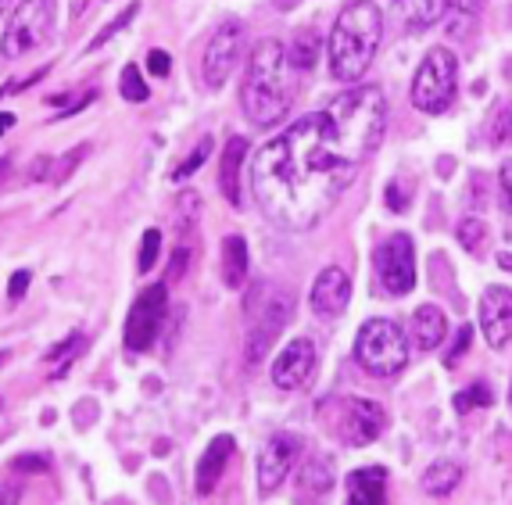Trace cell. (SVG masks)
<instances>
[{
  "mask_svg": "<svg viewBox=\"0 0 512 505\" xmlns=\"http://www.w3.org/2000/svg\"><path fill=\"white\" fill-rule=\"evenodd\" d=\"M387 129L380 86H351L323 112L258 147L251 187L265 219L287 233L319 226L337 208L359 169L376 155Z\"/></svg>",
  "mask_w": 512,
  "mask_h": 505,
  "instance_id": "1",
  "label": "cell"
},
{
  "mask_svg": "<svg viewBox=\"0 0 512 505\" xmlns=\"http://www.w3.org/2000/svg\"><path fill=\"white\" fill-rule=\"evenodd\" d=\"M301 90V72L280 40H262L251 51L248 76L240 83V108L258 129H269L287 119Z\"/></svg>",
  "mask_w": 512,
  "mask_h": 505,
  "instance_id": "2",
  "label": "cell"
},
{
  "mask_svg": "<svg viewBox=\"0 0 512 505\" xmlns=\"http://www.w3.org/2000/svg\"><path fill=\"white\" fill-rule=\"evenodd\" d=\"M380 40H384V11L376 8L373 0L344 4L330 29V47H326L333 79L359 83L380 51Z\"/></svg>",
  "mask_w": 512,
  "mask_h": 505,
  "instance_id": "3",
  "label": "cell"
},
{
  "mask_svg": "<svg viewBox=\"0 0 512 505\" xmlns=\"http://www.w3.org/2000/svg\"><path fill=\"white\" fill-rule=\"evenodd\" d=\"M355 359L376 380L398 377L405 362H409V341H405L402 326L391 323V319H369V323H362L359 337H355Z\"/></svg>",
  "mask_w": 512,
  "mask_h": 505,
  "instance_id": "4",
  "label": "cell"
},
{
  "mask_svg": "<svg viewBox=\"0 0 512 505\" xmlns=\"http://www.w3.org/2000/svg\"><path fill=\"white\" fill-rule=\"evenodd\" d=\"M455 86H459V58L448 47H430L412 76V104L419 112L441 115L452 108Z\"/></svg>",
  "mask_w": 512,
  "mask_h": 505,
  "instance_id": "5",
  "label": "cell"
},
{
  "mask_svg": "<svg viewBox=\"0 0 512 505\" xmlns=\"http://www.w3.org/2000/svg\"><path fill=\"white\" fill-rule=\"evenodd\" d=\"M373 273L380 291L391 294V298H405L416 287V248H412L409 233H391L376 244Z\"/></svg>",
  "mask_w": 512,
  "mask_h": 505,
  "instance_id": "6",
  "label": "cell"
},
{
  "mask_svg": "<svg viewBox=\"0 0 512 505\" xmlns=\"http://www.w3.org/2000/svg\"><path fill=\"white\" fill-rule=\"evenodd\" d=\"M54 29V4L51 0H26L22 8L11 15V22L0 33V54L4 58H22L36 51Z\"/></svg>",
  "mask_w": 512,
  "mask_h": 505,
  "instance_id": "7",
  "label": "cell"
},
{
  "mask_svg": "<svg viewBox=\"0 0 512 505\" xmlns=\"http://www.w3.org/2000/svg\"><path fill=\"white\" fill-rule=\"evenodd\" d=\"M294 319V298L291 294H273L269 301L258 305V312H248V362H262L269 355L280 334L287 330V323Z\"/></svg>",
  "mask_w": 512,
  "mask_h": 505,
  "instance_id": "8",
  "label": "cell"
},
{
  "mask_svg": "<svg viewBox=\"0 0 512 505\" xmlns=\"http://www.w3.org/2000/svg\"><path fill=\"white\" fill-rule=\"evenodd\" d=\"M165 312H169V287L165 283H154L133 301V309L126 316V348L129 351H147L158 337L165 323Z\"/></svg>",
  "mask_w": 512,
  "mask_h": 505,
  "instance_id": "9",
  "label": "cell"
},
{
  "mask_svg": "<svg viewBox=\"0 0 512 505\" xmlns=\"http://www.w3.org/2000/svg\"><path fill=\"white\" fill-rule=\"evenodd\" d=\"M333 427H337V437H341L344 445L351 448L373 445L387 430V412L384 405L369 402V398H344L341 416H337Z\"/></svg>",
  "mask_w": 512,
  "mask_h": 505,
  "instance_id": "10",
  "label": "cell"
},
{
  "mask_svg": "<svg viewBox=\"0 0 512 505\" xmlns=\"http://www.w3.org/2000/svg\"><path fill=\"white\" fill-rule=\"evenodd\" d=\"M240 54H244V26H240L237 18H230V22H222V26L215 29V36L205 47V61H201V69H205V83L208 86L226 83L230 72L237 69Z\"/></svg>",
  "mask_w": 512,
  "mask_h": 505,
  "instance_id": "11",
  "label": "cell"
},
{
  "mask_svg": "<svg viewBox=\"0 0 512 505\" xmlns=\"http://www.w3.org/2000/svg\"><path fill=\"white\" fill-rule=\"evenodd\" d=\"M301 455V437L298 434H273L265 441L262 455H258V491L262 495H273L280 488L287 473L294 470Z\"/></svg>",
  "mask_w": 512,
  "mask_h": 505,
  "instance_id": "12",
  "label": "cell"
},
{
  "mask_svg": "<svg viewBox=\"0 0 512 505\" xmlns=\"http://www.w3.org/2000/svg\"><path fill=\"white\" fill-rule=\"evenodd\" d=\"M316 344L308 341V337H294V341H287V348L276 355L273 362V384L280 387V391H298V387H305L308 380H312V373H316Z\"/></svg>",
  "mask_w": 512,
  "mask_h": 505,
  "instance_id": "13",
  "label": "cell"
},
{
  "mask_svg": "<svg viewBox=\"0 0 512 505\" xmlns=\"http://www.w3.org/2000/svg\"><path fill=\"white\" fill-rule=\"evenodd\" d=\"M480 330L491 348H505L512 341V291L509 287H487L480 298Z\"/></svg>",
  "mask_w": 512,
  "mask_h": 505,
  "instance_id": "14",
  "label": "cell"
},
{
  "mask_svg": "<svg viewBox=\"0 0 512 505\" xmlns=\"http://www.w3.org/2000/svg\"><path fill=\"white\" fill-rule=\"evenodd\" d=\"M308 301H312V312H316V316L337 319L351 301V276L337 266L323 269V273L316 276V283H312Z\"/></svg>",
  "mask_w": 512,
  "mask_h": 505,
  "instance_id": "15",
  "label": "cell"
},
{
  "mask_svg": "<svg viewBox=\"0 0 512 505\" xmlns=\"http://www.w3.org/2000/svg\"><path fill=\"white\" fill-rule=\"evenodd\" d=\"M233 448H237V441H233L230 434H215L212 441H208L205 455H201V463H197V477H194L197 495H212L215 484H219L222 473H226V466H230Z\"/></svg>",
  "mask_w": 512,
  "mask_h": 505,
  "instance_id": "16",
  "label": "cell"
},
{
  "mask_svg": "<svg viewBox=\"0 0 512 505\" xmlns=\"http://www.w3.org/2000/svg\"><path fill=\"white\" fill-rule=\"evenodd\" d=\"M330 491H333L330 459H323V455L308 459V463L298 470V480H294V502L298 505H319Z\"/></svg>",
  "mask_w": 512,
  "mask_h": 505,
  "instance_id": "17",
  "label": "cell"
},
{
  "mask_svg": "<svg viewBox=\"0 0 512 505\" xmlns=\"http://www.w3.org/2000/svg\"><path fill=\"white\" fill-rule=\"evenodd\" d=\"M348 505H387V473L380 466H362L348 473Z\"/></svg>",
  "mask_w": 512,
  "mask_h": 505,
  "instance_id": "18",
  "label": "cell"
},
{
  "mask_svg": "<svg viewBox=\"0 0 512 505\" xmlns=\"http://www.w3.org/2000/svg\"><path fill=\"white\" fill-rule=\"evenodd\" d=\"M248 158V140L230 137L226 151H222V169H219V190L233 208H240V165Z\"/></svg>",
  "mask_w": 512,
  "mask_h": 505,
  "instance_id": "19",
  "label": "cell"
},
{
  "mask_svg": "<svg viewBox=\"0 0 512 505\" xmlns=\"http://www.w3.org/2000/svg\"><path fill=\"white\" fill-rule=\"evenodd\" d=\"M444 337H448V319H444V312L437 309V305H419V309L412 312V341L423 351H434L444 344Z\"/></svg>",
  "mask_w": 512,
  "mask_h": 505,
  "instance_id": "20",
  "label": "cell"
},
{
  "mask_svg": "<svg viewBox=\"0 0 512 505\" xmlns=\"http://www.w3.org/2000/svg\"><path fill=\"white\" fill-rule=\"evenodd\" d=\"M248 266H251L248 240L237 237V233L222 240V283L233 287V291H240V287L248 283Z\"/></svg>",
  "mask_w": 512,
  "mask_h": 505,
  "instance_id": "21",
  "label": "cell"
},
{
  "mask_svg": "<svg viewBox=\"0 0 512 505\" xmlns=\"http://www.w3.org/2000/svg\"><path fill=\"white\" fill-rule=\"evenodd\" d=\"M398 11L405 18V29L412 36H419L423 29L437 26L448 11V0H398Z\"/></svg>",
  "mask_w": 512,
  "mask_h": 505,
  "instance_id": "22",
  "label": "cell"
},
{
  "mask_svg": "<svg viewBox=\"0 0 512 505\" xmlns=\"http://www.w3.org/2000/svg\"><path fill=\"white\" fill-rule=\"evenodd\" d=\"M459 480H462L459 463H452V459H437V463H430L427 473H423V491H427V495L444 498L459 488Z\"/></svg>",
  "mask_w": 512,
  "mask_h": 505,
  "instance_id": "23",
  "label": "cell"
},
{
  "mask_svg": "<svg viewBox=\"0 0 512 505\" xmlns=\"http://www.w3.org/2000/svg\"><path fill=\"white\" fill-rule=\"evenodd\" d=\"M316 51H319V36L312 33V29H301L298 36H294L291 43H287V54H291L294 61V69L305 76L312 65H316Z\"/></svg>",
  "mask_w": 512,
  "mask_h": 505,
  "instance_id": "24",
  "label": "cell"
},
{
  "mask_svg": "<svg viewBox=\"0 0 512 505\" xmlns=\"http://www.w3.org/2000/svg\"><path fill=\"white\" fill-rule=\"evenodd\" d=\"M491 402H495V398H491V387L477 380V384H470L466 391L455 394V412L466 416V412H473V409H487Z\"/></svg>",
  "mask_w": 512,
  "mask_h": 505,
  "instance_id": "25",
  "label": "cell"
},
{
  "mask_svg": "<svg viewBox=\"0 0 512 505\" xmlns=\"http://www.w3.org/2000/svg\"><path fill=\"white\" fill-rule=\"evenodd\" d=\"M455 237H459V244L470 251V255H480V251H484V244H487V226L470 215V219H462V223H459Z\"/></svg>",
  "mask_w": 512,
  "mask_h": 505,
  "instance_id": "26",
  "label": "cell"
},
{
  "mask_svg": "<svg viewBox=\"0 0 512 505\" xmlns=\"http://www.w3.org/2000/svg\"><path fill=\"white\" fill-rule=\"evenodd\" d=\"M137 11H140V4H129V8H126V11H122V15H119V18H115V22H108V26H104V29H101V33H97V36H94V40L86 43V51H101V47H104V43H108V40H111V36H119V33H122V29H126V26H129V22H133V18H137Z\"/></svg>",
  "mask_w": 512,
  "mask_h": 505,
  "instance_id": "27",
  "label": "cell"
},
{
  "mask_svg": "<svg viewBox=\"0 0 512 505\" xmlns=\"http://www.w3.org/2000/svg\"><path fill=\"white\" fill-rule=\"evenodd\" d=\"M487 133H491V144H495V147L512 144V104L509 101H505L502 108L491 115V126H487Z\"/></svg>",
  "mask_w": 512,
  "mask_h": 505,
  "instance_id": "28",
  "label": "cell"
},
{
  "mask_svg": "<svg viewBox=\"0 0 512 505\" xmlns=\"http://www.w3.org/2000/svg\"><path fill=\"white\" fill-rule=\"evenodd\" d=\"M208 155H212V137H201V140H197V147L190 151L187 158H183L180 169L172 172V176H176V180H187V176H194V172L208 162Z\"/></svg>",
  "mask_w": 512,
  "mask_h": 505,
  "instance_id": "29",
  "label": "cell"
},
{
  "mask_svg": "<svg viewBox=\"0 0 512 505\" xmlns=\"http://www.w3.org/2000/svg\"><path fill=\"white\" fill-rule=\"evenodd\" d=\"M197 219H201V197H197L194 190H183V194L176 197V223H180V230H190Z\"/></svg>",
  "mask_w": 512,
  "mask_h": 505,
  "instance_id": "30",
  "label": "cell"
},
{
  "mask_svg": "<svg viewBox=\"0 0 512 505\" xmlns=\"http://www.w3.org/2000/svg\"><path fill=\"white\" fill-rule=\"evenodd\" d=\"M119 90H122V97H126V101H133V104L147 101V83H144V76H140L137 65H126V69H122Z\"/></svg>",
  "mask_w": 512,
  "mask_h": 505,
  "instance_id": "31",
  "label": "cell"
},
{
  "mask_svg": "<svg viewBox=\"0 0 512 505\" xmlns=\"http://www.w3.org/2000/svg\"><path fill=\"white\" fill-rule=\"evenodd\" d=\"M162 255V233L158 230H147L144 240H140V255H137V269L140 273H151L154 262Z\"/></svg>",
  "mask_w": 512,
  "mask_h": 505,
  "instance_id": "32",
  "label": "cell"
},
{
  "mask_svg": "<svg viewBox=\"0 0 512 505\" xmlns=\"http://www.w3.org/2000/svg\"><path fill=\"white\" fill-rule=\"evenodd\" d=\"M86 158V147H72L69 155L65 158H58V162H54V172H51V180L54 183H65L72 176V172H76V165L83 162Z\"/></svg>",
  "mask_w": 512,
  "mask_h": 505,
  "instance_id": "33",
  "label": "cell"
},
{
  "mask_svg": "<svg viewBox=\"0 0 512 505\" xmlns=\"http://www.w3.org/2000/svg\"><path fill=\"white\" fill-rule=\"evenodd\" d=\"M470 337H473V330L470 326H459V337H455V344L448 351H444V366H455V362L466 355V348H470Z\"/></svg>",
  "mask_w": 512,
  "mask_h": 505,
  "instance_id": "34",
  "label": "cell"
},
{
  "mask_svg": "<svg viewBox=\"0 0 512 505\" xmlns=\"http://www.w3.org/2000/svg\"><path fill=\"white\" fill-rule=\"evenodd\" d=\"M187 266H190V248H180L176 251V258H172L169 273H165V287H169V283H180L183 273H187Z\"/></svg>",
  "mask_w": 512,
  "mask_h": 505,
  "instance_id": "35",
  "label": "cell"
},
{
  "mask_svg": "<svg viewBox=\"0 0 512 505\" xmlns=\"http://www.w3.org/2000/svg\"><path fill=\"white\" fill-rule=\"evenodd\" d=\"M147 72H151V76H158V79L169 76V72H172V58L165 51H151V54H147Z\"/></svg>",
  "mask_w": 512,
  "mask_h": 505,
  "instance_id": "36",
  "label": "cell"
},
{
  "mask_svg": "<svg viewBox=\"0 0 512 505\" xmlns=\"http://www.w3.org/2000/svg\"><path fill=\"white\" fill-rule=\"evenodd\" d=\"M498 187H502V205H505V212L512 215V158L502 165V172H498Z\"/></svg>",
  "mask_w": 512,
  "mask_h": 505,
  "instance_id": "37",
  "label": "cell"
},
{
  "mask_svg": "<svg viewBox=\"0 0 512 505\" xmlns=\"http://www.w3.org/2000/svg\"><path fill=\"white\" fill-rule=\"evenodd\" d=\"M29 283H33V276L26 273V269H18L15 276H11V287H8V298L11 301H22V294L29 291Z\"/></svg>",
  "mask_w": 512,
  "mask_h": 505,
  "instance_id": "38",
  "label": "cell"
},
{
  "mask_svg": "<svg viewBox=\"0 0 512 505\" xmlns=\"http://www.w3.org/2000/svg\"><path fill=\"white\" fill-rule=\"evenodd\" d=\"M79 344H83V334H72L65 344H58V348H51V351H47V362H54V359H65V355H72V351H76Z\"/></svg>",
  "mask_w": 512,
  "mask_h": 505,
  "instance_id": "39",
  "label": "cell"
},
{
  "mask_svg": "<svg viewBox=\"0 0 512 505\" xmlns=\"http://www.w3.org/2000/svg\"><path fill=\"white\" fill-rule=\"evenodd\" d=\"M448 8L455 11V15H470L477 18L480 8H484V0H448Z\"/></svg>",
  "mask_w": 512,
  "mask_h": 505,
  "instance_id": "40",
  "label": "cell"
},
{
  "mask_svg": "<svg viewBox=\"0 0 512 505\" xmlns=\"http://www.w3.org/2000/svg\"><path fill=\"white\" fill-rule=\"evenodd\" d=\"M47 459H33V455H22V459H18L15 463V470H47Z\"/></svg>",
  "mask_w": 512,
  "mask_h": 505,
  "instance_id": "41",
  "label": "cell"
},
{
  "mask_svg": "<svg viewBox=\"0 0 512 505\" xmlns=\"http://www.w3.org/2000/svg\"><path fill=\"white\" fill-rule=\"evenodd\" d=\"M94 416H97V405H76V423H79V427H83L86 430V420H94Z\"/></svg>",
  "mask_w": 512,
  "mask_h": 505,
  "instance_id": "42",
  "label": "cell"
},
{
  "mask_svg": "<svg viewBox=\"0 0 512 505\" xmlns=\"http://www.w3.org/2000/svg\"><path fill=\"white\" fill-rule=\"evenodd\" d=\"M11 126H15V115H11V112H4V115H0V137H4V133H8Z\"/></svg>",
  "mask_w": 512,
  "mask_h": 505,
  "instance_id": "43",
  "label": "cell"
},
{
  "mask_svg": "<svg viewBox=\"0 0 512 505\" xmlns=\"http://www.w3.org/2000/svg\"><path fill=\"white\" fill-rule=\"evenodd\" d=\"M298 4H301V0H276V8H280V11H291V8H298Z\"/></svg>",
  "mask_w": 512,
  "mask_h": 505,
  "instance_id": "44",
  "label": "cell"
},
{
  "mask_svg": "<svg viewBox=\"0 0 512 505\" xmlns=\"http://www.w3.org/2000/svg\"><path fill=\"white\" fill-rule=\"evenodd\" d=\"M0 505H15V495H11V491L0 488Z\"/></svg>",
  "mask_w": 512,
  "mask_h": 505,
  "instance_id": "45",
  "label": "cell"
},
{
  "mask_svg": "<svg viewBox=\"0 0 512 505\" xmlns=\"http://www.w3.org/2000/svg\"><path fill=\"white\" fill-rule=\"evenodd\" d=\"M11 4H15V0H0V15H4V11H8Z\"/></svg>",
  "mask_w": 512,
  "mask_h": 505,
  "instance_id": "46",
  "label": "cell"
},
{
  "mask_svg": "<svg viewBox=\"0 0 512 505\" xmlns=\"http://www.w3.org/2000/svg\"><path fill=\"white\" fill-rule=\"evenodd\" d=\"M8 355H11V351H4V348H0V366H4V362H8Z\"/></svg>",
  "mask_w": 512,
  "mask_h": 505,
  "instance_id": "47",
  "label": "cell"
},
{
  "mask_svg": "<svg viewBox=\"0 0 512 505\" xmlns=\"http://www.w3.org/2000/svg\"><path fill=\"white\" fill-rule=\"evenodd\" d=\"M509 405H512V387H509Z\"/></svg>",
  "mask_w": 512,
  "mask_h": 505,
  "instance_id": "48",
  "label": "cell"
},
{
  "mask_svg": "<svg viewBox=\"0 0 512 505\" xmlns=\"http://www.w3.org/2000/svg\"><path fill=\"white\" fill-rule=\"evenodd\" d=\"M0 409H4V402H0Z\"/></svg>",
  "mask_w": 512,
  "mask_h": 505,
  "instance_id": "49",
  "label": "cell"
}]
</instances>
